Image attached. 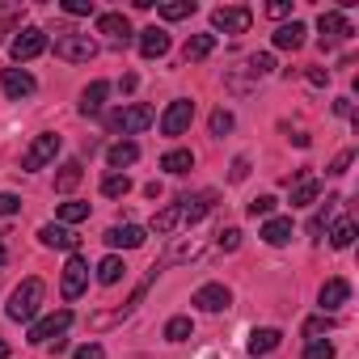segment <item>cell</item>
Wrapping results in <instances>:
<instances>
[{
    "instance_id": "1",
    "label": "cell",
    "mask_w": 359,
    "mask_h": 359,
    "mask_svg": "<svg viewBox=\"0 0 359 359\" xmlns=\"http://www.w3.org/2000/svg\"><path fill=\"white\" fill-rule=\"evenodd\" d=\"M43 296H47V287H43V279H22V287L9 296V321H22V325H30L34 317H39V304H43Z\"/></svg>"
},
{
    "instance_id": "2",
    "label": "cell",
    "mask_w": 359,
    "mask_h": 359,
    "mask_svg": "<svg viewBox=\"0 0 359 359\" xmlns=\"http://www.w3.org/2000/svg\"><path fill=\"white\" fill-rule=\"evenodd\" d=\"M152 123H156V110H152V106H144V102H135V106H123V110L106 114V127H110L114 135H135V131H148Z\"/></svg>"
},
{
    "instance_id": "3",
    "label": "cell",
    "mask_w": 359,
    "mask_h": 359,
    "mask_svg": "<svg viewBox=\"0 0 359 359\" xmlns=\"http://www.w3.org/2000/svg\"><path fill=\"white\" fill-rule=\"evenodd\" d=\"M60 148H64V140L55 135V131H43V135H34V144L26 148V156H22V169L26 173H34V169H47L55 156H60Z\"/></svg>"
},
{
    "instance_id": "4",
    "label": "cell",
    "mask_w": 359,
    "mask_h": 359,
    "mask_svg": "<svg viewBox=\"0 0 359 359\" xmlns=\"http://www.w3.org/2000/svg\"><path fill=\"white\" fill-rule=\"evenodd\" d=\"M55 55H60V60H68V64H89V60L97 55V43H93L89 34L68 30V34H60V39H55Z\"/></svg>"
},
{
    "instance_id": "5",
    "label": "cell",
    "mask_w": 359,
    "mask_h": 359,
    "mask_svg": "<svg viewBox=\"0 0 359 359\" xmlns=\"http://www.w3.org/2000/svg\"><path fill=\"white\" fill-rule=\"evenodd\" d=\"M191 123H195V102H191V97H177V102H169L165 114H161V135H187Z\"/></svg>"
},
{
    "instance_id": "6",
    "label": "cell",
    "mask_w": 359,
    "mask_h": 359,
    "mask_svg": "<svg viewBox=\"0 0 359 359\" xmlns=\"http://www.w3.org/2000/svg\"><path fill=\"white\" fill-rule=\"evenodd\" d=\"M250 22H254V9H245V5H220L212 13V30L216 34H245Z\"/></svg>"
},
{
    "instance_id": "7",
    "label": "cell",
    "mask_w": 359,
    "mask_h": 359,
    "mask_svg": "<svg viewBox=\"0 0 359 359\" xmlns=\"http://www.w3.org/2000/svg\"><path fill=\"white\" fill-rule=\"evenodd\" d=\"M317 30H321V51H334L342 39H351L355 30H351V22L338 13V9H325L321 18H317Z\"/></svg>"
},
{
    "instance_id": "8",
    "label": "cell",
    "mask_w": 359,
    "mask_h": 359,
    "mask_svg": "<svg viewBox=\"0 0 359 359\" xmlns=\"http://www.w3.org/2000/svg\"><path fill=\"white\" fill-rule=\"evenodd\" d=\"M9 51H13V60L18 64H30V60H39L43 51H47V30H39V26H26L13 43H9Z\"/></svg>"
},
{
    "instance_id": "9",
    "label": "cell",
    "mask_w": 359,
    "mask_h": 359,
    "mask_svg": "<svg viewBox=\"0 0 359 359\" xmlns=\"http://www.w3.org/2000/svg\"><path fill=\"white\" fill-rule=\"evenodd\" d=\"M72 321H76V317H72V309H60V313H51V317H43V321H34V325H30V342H34V346L55 342V338H64V330H68Z\"/></svg>"
},
{
    "instance_id": "10",
    "label": "cell",
    "mask_w": 359,
    "mask_h": 359,
    "mask_svg": "<svg viewBox=\"0 0 359 359\" xmlns=\"http://www.w3.org/2000/svg\"><path fill=\"white\" fill-rule=\"evenodd\" d=\"M85 283H89V262H85L81 254H72V258L64 262V279H60V296H64V300H76V296L85 292Z\"/></svg>"
},
{
    "instance_id": "11",
    "label": "cell",
    "mask_w": 359,
    "mask_h": 359,
    "mask_svg": "<svg viewBox=\"0 0 359 359\" xmlns=\"http://www.w3.org/2000/svg\"><path fill=\"white\" fill-rule=\"evenodd\" d=\"M216 191H199V195H187V199H177V208H182V229H195L212 208H216Z\"/></svg>"
},
{
    "instance_id": "12",
    "label": "cell",
    "mask_w": 359,
    "mask_h": 359,
    "mask_svg": "<svg viewBox=\"0 0 359 359\" xmlns=\"http://www.w3.org/2000/svg\"><path fill=\"white\" fill-rule=\"evenodd\" d=\"M287 187H292V208H309V203L321 199V182H317L309 169L292 173V177H287Z\"/></svg>"
},
{
    "instance_id": "13",
    "label": "cell",
    "mask_w": 359,
    "mask_h": 359,
    "mask_svg": "<svg viewBox=\"0 0 359 359\" xmlns=\"http://www.w3.org/2000/svg\"><path fill=\"white\" fill-rule=\"evenodd\" d=\"M199 254H203V241H195V237H173V241H169V250H165V258H161V271H165V266L195 262Z\"/></svg>"
},
{
    "instance_id": "14",
    "label": "cell",
    "mask_w": 359,
    "mask_h": 359,
    "mask_svg": "<svg viewBox=\"0 0 359 359\" xmlns=\"http://www.w3.org/2000/svg\"><path fill=\"white\" fill-rule=\"evenodd\" d=\"M191 304H195V309H203V313H220V309H229V304H233V292H229L224 283H203V287L191 296Z\"/></svg>"
},
{
    "instance_id": "15",
    "label": "cell",
    "mask_w": 359,
    "mask_h": 359,
    "mask_svg": "<svg viewBox=\"0 0 359 359\" xmlns=\"http://www.w3.org/2000/svg\"><path fill=\"white\" fill-rule=\"evenodd\" d=\"M0 89H5L13 102H22V97H30V93L39 89V81H34L26 68H5V72H0Z\"/></svg>"
},
{
    "instance_id": "16",
    "label": "cell",
    "mask_w": 359,
    "mask_h": 359,
    "mask_svg": "<svg viewBox=\"0 0 359 359\" xmlns=\"http://www.w3.org/2000/svg\"><path fill=\"white\" fill-rule=\"evenodd\" d=\"M110 250H140L144 241H148V233L140 229V224H114V229H106V237H102Z\"/></svg>"
},
{
    "instance_id": "17",
    "label": "cell",
    "mask_w": 359,
    "mask_h": 359,
    "mask_svg": "<svg viewBox=\"0 0 359 359\" xmlns=\"http://www.w3.org/2000/svg\"><path fill=\"white\" fill-rule=\"evenodd\" d=\"M317 300H321V313H334V309H342V304L351 300V283H346L342 275H334V279H325V283H321Z\"/></svg>"
},
{
    "instance_id": "18",
    "label": "cell",
    "mask_w": 359,
    "mask_h": 359,
    "mask_svg": "<svg viewBox=\"0 0 359 359\" xmlns=\"http://www.w3.org/2000/svg\"><path fill=\"white\" fill-rule=\"evenodd\" d=\"M39 241L47 250H68V254H76V245H81V237L72 229H64V224H43L39 229Z\"/></svg>"
},
{
    "instance_id": "19",
    "label": "cell",
    "mask_w": 359,
    "mask_h": 359,
    "mask_svg": "<svg viewBox=\"0 0 359 359\" xmlns=\"http://www.w3.org/2000/svg\"><path fill=\"white\" fill-rule=\"evenodd\" d=\"M97 34H106L114 47H123L131 39V22L123 13H97Z\"/></svg>"
},
{
    "instance_id": "20",
    "label": "cell",
    "mask_w": 359,
    "mask_h": 359,
    "mask_svg": "<svg viewBox=\"0 0 359 359\" xmlns=\"http://www.w3.org/2000/svg\"><path fill=\"white\" fill-rule=\"evenodd\" d=\"M140 55H144V60H161V55H169V34H165L161 26L140 30Z\"/></svg>"
},
{
    "instance_id": "21",
    "label": "cell",
    "mask_w": 359,
    "mask_h": 359,
    "mask_svg": "<svg viewBox=\"0 0 359 359\" xmlns=\"http://www.w3.org/2000/svg\"><path fill=\"white\" fill-rule=\"evenodd\" d=\"M304 34H309V30H304L300 22H283V26L271 34V43H275L279 51H300V47H304Z\"/></svg>"
},
{
    "instance_id": "22",
    "label": "cell",
    "mask_w": 359,
    "mask_h": 359,
    "mask_svg": "<svg viewBox=\"0 0 359 359\" xmlns=\"http://www.w3.org/2000/svg\"><path fill=\"white\" fill-rule=\"evenodd\" d=\"M106 97H110V81H93V85L81 93V114H85V118H89V114H102Z\"/></svg>"
},
{
    "instance_id": "23",
    "label": "cell",
    "mask_w": 359,
    "mask_h": 359,
    "mask_svg": "<svg viewBox=\"0 0 359 359\" xmlns=\"http://www.w3.org/2000/svg\"><path fill=\"white\" fill-rule=\"evenodd\" d=\"M135 161H140V144H131V140H118V144L106 148V165H110V169H127V165H135Z\"/></svg>"
},
{
    "instance_id": "24",
    "label": "cell",
    "mask_w": 359,
    "mask_h": 359,
    "mask_svg": "<svg viewBox=\"0 0 359 359\" xmlns=\"http://www.w3.org/2000/svg\"><path fill=\"white\" fill-rule=\"evenodd\" d=\"M156 237H169V233H177V229H182V208H177V203H169V208H161L156 216H152V224H148Z\"/></svg>"
},
{
    "instance_id": "25",
    "label": "cell",
    "mask_w": 359,
    "mask_h": 359,
    "mask_svg": "<svg viewBox=\"0 0 359 359\" xmlns=\"http://www.w3.org/2000/svg\"><path fill=\"white\" fill-rule=\"evenodd\" d=\"M81 177H85V165H81V161H64L60 173H55V191H60V195H72V191L81 187Z\"/></svg>"
},
{
    "instance_id": "26",
    "label": "cell",
    "mask_w": 359,
    "mask_h": 359,
    "mask_svg": "<svg viewBox=\"0 0 359 359\" xmlns=\"http://www.w3.org/2000/svg\"><path fill=\"white\" fill-rule=\"evenodd\" d=\"M212 51H216V34H191L187 47H182V60H187V64H199V60H208Z\"/></svg>"
},
{
    "instance_id": "27",
    "label": "cell",
    "mask_w": 359,
    "mask_h": 359,
    "mask_svg": "<svg viewBox=\"0 0 359 359\" xmlns=\"http://www.w3.org/2000/svg\"><path fill=\"white\" fill-rule=\"evenodd\" d=\"M258 237H262L266 245H287V241H292V220H287V216H271Z\"/></svg>"
},
{
    "instance_id": "28",
    "label": "cell",
    "mask_w": 359,
    "mask_h": 359,
    "mask_svg": "<svg viewBox=\"0 0 359 359\" xmlns=\"http://www.w3.org/2000/svg\"><path fill=\"white\" fill-rule=\"evenodd\" d=\"M279 342H283V334H279L275 325H262V330H254V334H250L245 351H250V355H266V351H275Z\"/></svg>"
},
{
    "instance_id": "29",
    "label": "cell",
    "mask_w": 359,
    "mask_h": 359,
    "mask_svg": "<svg viewBox=\"0 0 359 359\" xmlns=\"http://www.w3.org/2000/svg\"><path fill=\"white\" fill-rule=\"evenodd\" d=\"M161 169L165 173H187V169H195V152L191 148H173V152L161 156Z\"/></svg>"
},
{
    "instance_id": "30",
    "label": "cell",
    "mask_w": 359,
    "mask_h": 359,
    "mask_svg": "<svg viewBox=\"0 0 359 359\" xmlns=\"http://www.w3.org/2000/svg\"><path fill=\"white\" fill-rule=\"evenodd\" d=\"M338 203H342V199H338V195H330V199L321 203V212H317V216L309 220V237H313V241H321V233H325V224L334 220V212H338Z\"/></svg>"
},
{
    "instance_id": "31",
    "label": "cell",
    "mask_w": 359,
    "mask_h": 359,
    "mask_svg": "<svg viewBox=\"0 0 359 359\" xmlns=\"http://www.w3.org/2000/svg\"><path fill=\"white\" fill-rule=\"evenodd\" d=\"M102 195H106V199L131 195V177H127V173H106V177H102Z\"/></svg>"
},
{
    "instance_id": "32",
    "label": "cell",
    "mask_w": 359,
    "mask_h": 359,
    "mask_svg": "<svg viewBox=\"0 0 359 359\" xmlns=\"http://www.w3.org/2000/svg\"><path fill=\"white\" fill-rule=\"evenodd\" d=\"M351 241H355V220H334L330 224V245L334 250H351Z\"/></svg>"
},
{
    "instance_id": "33",
    "label": "cell",
    "mask_w": 359,
    "mask_h": 359,
    "mask_svg": "<svg viewBox=\"0 0 359 359\" xmlns=\"http://www.w3.org/2000/svg\"><path fill=\"white\" fill-rule=\"evenodd\" d=\"M123 271H127V266H123V258H118V254H110V258H102V262H97V283H106V287H110V283H118V279H123Z\"/></svg>"
},
{
    "instance_id": "34",
    "label": "cell",
    "mask_w": 359,
    "mask_h": 359,
    "mask_svg": "<svg viewBox=\"0 0 359 359\" xmlns=\"http://www.w3.org/2000/svg\"><path fill=\"white\" fill-rule=\"evenodd\" d=\"M127 317H131V313H127V309L118 304V309H106V313H93V317H89V330H93V334H102V330H110V325H118V321H127Z\"/></svg>"
},
{
    "instance_id": "35",
    "label": "cell",
    "mask_w": 359,
    "mask_h": 359,
    "mask_svg": "<svg viewBox=\"0 0 359 359\" xmlns=\"http://www.w3.org/2000/svg\"><path fill=\"white\" fill-rule=\"evenodd\" d=\"M191 334H195L191 317H169V321H165V342H187Z\"/></svg>"
},
{
    "instance_id": "36",
    "label": "cell",
    "mask_w": 359,
    "mask_h": 359,
    "mask_svg": "<svg viewBox=\"0 0 359 359\" xmlns=\"http://www.w3.org/2000/svg\"><path fill=\"white\" fill-rule=\"evenodd\" d=\"M81 220H89V203H81V199L60 203V224H64V229H68V224H81Z\"/></svg>"
},
{
    "instance_id": "37",
    "label": "cell",
    "mask_w": 359,
    "mask_h": 359,
    "mask_svg": "<svg viewBox=\"0 0 359 359\" xmlns=\"http://www.w3.org/2000/svg\"><path fill=\"white\" fill-rule=\"evenodd\" d=\"M156 13H161V22H182V18L195 13V0H169V5H161Z\"/></svg>"
},
{
    "instance_id": "38",
    "label": "cell",
    "mask_w": 359,
    "mask_h": 359,
    "mask_svg": "<svg viewBox=\"0 0 359 359\" xmlns=\"http://www.w3.org/2000/svg\"><path fill=\"white\" fill-rule=\"evenodd\" d=\"M241 68H245V72H250L254 81H262V76H266V72L275 68V55H271V51H258V55H250V60H245Z\"/></svg>"
},
{
    "instance_id": "39",
    "label": "cell",
    "mask_w": 359,
    "mask_h": 359,
    "mask_svg": "<svg viewBox=\"0 0 359 359\" xmlns=\"http://www.w3.org/2000/svg\"><path fill=\"white\" fill-rule=\"evenodd\" d=\"M275 203H279L275 195H258V199H250V203H245V212H250L254 220H271V216H275Z\"/></svg>"
},
{
    "instance_id": "40",
    "label": "cell",
    "mask_w": 359,
    "mask_h": 359,
    "mask_svg": "<svg viewBox=\"0 0 359 359\" xmlns=\"http://www.w3.org/2000/svg\"><path fill=\"white\" fill-rule=\"evenodd\" d=\"M68 18H93L97 13V5H93V0H64V5H60Z\"/></svg>"
},
{
    "instance_id": "41",
    "label": "cell",
    "mask_w": 359,
    "mask_h": 359,
    "mask_svg": "<svg viewBox=\"0 0 359 359\" xmlns=\"http://www.w3.org/2000/svg\"><path fill=\"white\" fill-rule=\"evenodd\" d=\"M325 330H334V317H330V313H321V317H309V321H304V338H309V342H313L317 334H325Z\"/></svg>"
},
{
    "instance_id": "42",
    "label": "cell",
    "mask_w": 359,
    "mask_h": 359,
    "mask_svg": "<svg viewBox=\"0 0 359 359\" xmlns=\"http://www.w3.org/2000/svg\"><path fill=\"white\" fill-rule=\"evenodd\" d=\"M338 351H334V342H325V338H313L309 346H304V359H334Z\"/></svg>"
},
{
    "instance_id": "43",
    "label": "cell",
    "mask_w": 359,
    "mask_h": 359,
    "mask_svg": "<svg viewBox=\"0 0 359 359\" xmlns=\"http://www.w3.org/2000/svg\"><path fill=\"white\" fill-rule=\"evenodd\" d=\"M220 241H216V250L220 254H233V250H241V229H224V233H216Z\"/></svg>"
},
{
    "instance_id": "44",
    "label": "cell",
    "mask_w": 359,
    "mask_h": 359,
    "mask_svg": "<svg viewBox=\"0 0 359 359\" xmlns=\"http://www.w3.org/2000/svg\"><path fill=\"white\" fill-rule=\"evenodd\" d=\"M233 131V114L229 110H216L212 114V135H229Z\"/></svg>"
},
{
    "instance_id": "45",
    "label": "cell",
    "mask_w": 359,
    "mask_h": 359,
    "mask_svg": "<svg viewBox=\"0 0 359 359\" xmlns=\"http://www.w3.org/2000/svg\"><path fill=\"white\" fill-rule=\"evenodd\" d=\"M351 161H355V152L346 148V152H338V156L330 161V169H325V173H334V177H338V173H346V169H351Z\"/></svg>"
},
{
    "instance_id": "46",
    "label": "cell",
    "mask_w": 359,
    "mask_h": 359,
    "mask_svg": "<svg viewBox=\"0 0 359 359\" xmlns=\"http://www.w3.org/2000/svg\"><path fill=\"white\" fill-rule=\"evenodd\" d=\"M22 212V199L9 195V191H0V216H18Z\"/></svg>"
},
{
    "instance_id": "47",
    "label": "cell",
    "mask_w": 359,
    "mask_h": 359,
    "mask_svg": "<svg viewBox=\"0 0 359 359\" xmlns=\"http://www.w3.org/2000/svg\"><path fill=\"white\" fill-rule=\"evenodd\" d=\"M72 359H106V351L97 346V342H85V346H76V355Z\"/></svg>"
},
{
    "instance_id": "48",
    "label": "cell",
    "mask_w": 359,
    "mask_h": 359,
    "mask_svg": "<svg viewBox=\"0 0 359 359\" xmlns=\"http://www.w3.org/2000/svg\"><path fill=\"white\" fill-rule=\"evenodd\" d=\"M266 13H271L275 22H283V18L292 13V0H271V5H266Z\"/></svg>"
},
{
    "instance_id": "49",
    "label": "cell",
    "mask_w": 359,
    "mask_h": 359,
    "mask_svg": "<svg viewBox=\"0 0 359 359\" xmlns=\"http://www.w3.org/2000/svg\"><path fill=\"white\" fill-rule=\"evenodd\" d=\"M245 177H250V161L237 156V161H233V182H245Z\"/></svg>"
},
{
    "instance_id": "50",
    "label": "cell",
    "mask_w": 359,
    "mask_h": 359,
    "mask_svg": "<svg viewBox=\"0 0 359 359\" xmlns=\"http://www.w3.org/2000/svg\"><path fill=\"white\" fill-rule=\"evenodd\" d=\"M304 76H309V85H325L330 81V72H321V68H309Z\"/></svg>"
},
{
    "instance_id": "51",
    "label": "cell",
    "mask_w": 359,
    "mask_h": 359,
    "mask_svg": "<svg viewBox=\"0 0 359 359\" xmlns=\"http://www.w3.org/2000/svg\"><path fill=\"white\" fill-rule=\"evenodd\" d=\"M135 85H140V76H135V72H127V76L118 81V89H123V93H135Z\"/></svg>"
},
{
    "instance_id": "52",
    "label": "cell",
    "mask_w": 359,
    "mask_h": 359,
    "mask_svg": "<svg viewBox=\"0 0 359 359\" xmlns=\"http://www.w3.org/2000/svg\"><path fill=\"white\" fill-rule=\"evenodd\" d=\"M334 114H342V118H351V97H338V102H334Z\"/></svg>"
},
{
    "instance_id": "53",
    "label": "cell",
    "mask_w": 359,
    "mask_h": 359,
    "mask_svg": "<svg viewBox=\"0 0 359 359\" xmlns=\"http://www.w3.org/2000/svg\"><path fill=\"white\" fill-rule=\"evenodd\" d=\"M9 351H13V346H9L5 338H0V359H9Z\"/></svg>"
},
{
    "instance_id": "54",
    "label": "cell",
    "mask_w": 359,
    "mask_h": 359,
    "mask_svg": "<svg viewBox=\"0 0 359 359\" xmlns=\"http://www.w3.org/2000/svg\"><path fill=\"white\" fill-rule=\"evenodd\" d=\"M5 262H9V254H5V245H0V266H5Z\"/></svg>"
}]
</instances>
